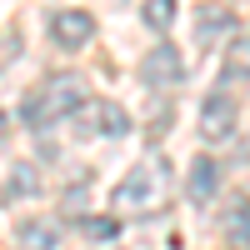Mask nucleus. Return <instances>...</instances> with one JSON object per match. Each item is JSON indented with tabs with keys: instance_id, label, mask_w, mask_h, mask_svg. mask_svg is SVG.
Listing matches in <instances>:
<instances>
[{
	"instance_id": "1",
	"label": "nucleus",
	"mask_w": 250,
	"mask_h": 250,
	"mask_svg": "<svg viewBox=\"0 0 250 250\" xmlns=\"http://www.w3.org/2000/svg\"><path fill=\"white\" fill-rule=\"evenodd\" d=\"M80 105H85V90H80V80H75V75H50L35 95H25L20 115H25L30 130H50L55 120H65V115L80 110Z\"/></svg>"
},
{
	"instance_id": "2",
	"label": "nucleus",
	"mask_w": 250,
	"mask_h": 250,
	"mask_svg": "<svg viewBox=\"0 0 250 250\" xmlns=\"http://www.w3.org/2000/svg\"><path fill=\"white\" fill-rule=\"evenodd\" d=\"M160 185H165V160L150 155L145 165H130V175H125L115 190H110V205L115 210H135V205H150L160 195Z\"/></svg>"
},
{
	"instance_id": "3",
	"label": "nucleus",
	"mask_w": 250,
	"mask_h": 250,
	"mask_svg": "<svg viewBox=\"0 0 250 250\" xmlns=\"http://www.w3.org/2000/svg\"><path fill=\"white\" fill-rule=\"evenodd\" d=\"M180 75H185V60L175 45H150V55H145V65H140V80L150 90H175L180 85Z\"/></svg>"
},
{
	"instance_id": "4",
	"label": "nucleus",
	"mask_w": 250,
	"mask_h": 250,
	"mask_svg": "<svg viewBox=\"0 0 250 250\" xmlns=\"http://www.w3.org/2000/svg\"><path fill=\"white\" fill-rule=\"evenodd\" d=\"M235 130V100L215 90V95H205V105H200V135L205 140H230Z\"/></svg>"
},
{
	"instance_id": "5",
	"label": "nucleus",
	"mask_w": 250,
	"mask_h": 250,
	"mask_svg": "<svg viewBox=\"0 0 250 250\" xmlns=\"http://www.w3.org/2000/svg\"><path fill=\"white\" fill-rule=\"evenodd\" d=\"M50 35H55V45H90V35H95V15L90 10H55L50 15Z\"/></svg>"
},
{
	"instance_id": "6",
	"label": "nucleus",
	"mask_w": 250,
	"mask_h": 250,
	"mask_svg": "<svg viewBox=\"0 0 250 250\" xmlns=\"http://www.w3.org/2000/svg\"><path fill=\"white\" fill-rule=\"evenodd\" d=\"M215 185H220V160H210V155L190 160V200L205 205V200L215 195Z\"/></svg>"
},
{
	"instance_id": "7",
	"label": "nucleus",
	"mask_w": 250,
	"mask_h": 250,
	"mask_svg": "<svg viewBox=\"0 0 250 250\" xmlns=\"http://www.w3.org/2000/svg\"><path fill=\"white\" fill-rule=\"evenodd\" d=\"M60 230H65L60 220H30L25 230H20V240H25V250H55L60 245Z\"/></svg>"
},
{
	"instance_id": "8",
	"label": "nucleus",
	"mask_w": 250,
	"mask_h": 250,
	"mask_svg": "<svg viewBox=\"0 0 250 250\" xmlns=\"http://www.w3.org/2000/svg\"><path fill=\"white\" fill-rule=\"evenodd\" d=\"M95 120H100L95 130H100V135H110V140L130 130V115H125L120 105H110V100H100V105H95Z\"/></svg>"
},
{
	"instance_id": "9",
	"label": "nucleus",
	"mask_w": 250,
	"mask_h": 250,
	"mask_svg": "<svg viewBox=\"0 0 250 250\" xmlns=\"http://www.w3.org/2000/svg\"><path fill=\"white\" fill-rule=\"evenodd\" d=\"M40 190V175L30 170V165H15V170H10V185H5V195H0V200H20V195H35Z\"/></svg>"
},
{
	"instance_id": "10",
	"label": "nucleus",
	"mask_w": 250,
	"mask_h": 250,
	"mask_svg": "<svg viewBox=\"0 0 250 250\" xmlns=\"http://www.w3.org/2000/svg\"><path fill=\"white\" fill-rule=\"evenodd\" d=\"M170 20H175V0H150V5H145V25L170 30Z\"/></svg>"
},
{
	"instance_id": "11",
	"label": "nucleus",
	"mask_w": 250,
	"mask_h": 250,
	"mask_svg": "<svg viewBox=\"0 0 250 250\" xmlns=\"http://www.w3.org/2000/svg\"><path fill=\"white\" fill-rule=\"evenodd\" d=\"M80 230H85L90 240H115V235H120V220H105V215H95V220H80Z\"/></svg>"
},
{
	"instance_id": "12",
	"label": "nucleus",
	"mask_w": 250,
	"mask_h": 250,
	"mask_svg": "<svg viewBox=\"0 0 250 250\" xmlns=\"http://www.w3.org/2000/svg\"><path fill=\"white\" fill-rule=\"evenodd\" d=\"M230 250H245V205H235V220H230Z\"/></svg>"
},
{
	"instance_id": "13",
	"label": "nucleus",
	"mask_w": 250,
	"mask_h": 250,
	"mask_svg": "<svg viewBox=\"0 0 250 250\" xmlns=\"http://www.w3.org/2000/svg\"><path fill=\"white\" fill-rule=\"evenodd\" d=\"M0 135H5V110H0Z\"/></svg>"
}]
</instances>
